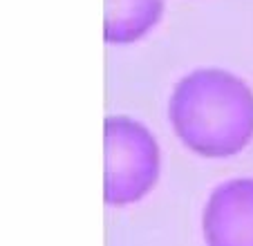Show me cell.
I'll return each instance as SVG.
<instances>
[{
	"label": "cell",
	"instance_id": "cell-4",
	"mask_svg": "<svg viewBox=\"0 0 253 246\" xmlns=\"http://www.w3.org/2000/svg\"><path fill=\"white\" fill-rule=\"evenodd\" d=\"M164 0H105L103 41L130 45L143 38L162 18Z\"/></svg>",
	"mask_w": 253,
	"mask_h": 246
},
{
	"label": "cell",
	"instance_id": "cell-3",
	"mask_svg": "<svg viewBox=\"0 0 253 246\" xmlns=\"http://www.w3.org/2000/svg\"><path fill=\"white\" fill-rule=\"evenodd\" d=\"M206 246H253V177H235L211 190L202 210Z\"/></svg>",
	"mask_w": 253,
	"mask_h": 246
},
{
	"label": "cell",
	"instance_id": "cell-2",
	"mask_svg": "<svg viewBox=\"0 0 253 246\" xmlns=\"http://www.w3.org/2000/svg\"><path fill=\"white\" fill-rule=\"evenodd\" d=\"M162 177V148L153 130L134 117L103 119V202L112 208L148 197Z\"/></svg>",
	"mask_w": 253,
	"mask_h": 246
},
{
	"label": "cell",
	"instance_id": "cell-1",
	"mask_svg": "<svg viewBox=\"0 0 253 246\" xmlns=\"http://www.w3.org/2000/svg\"><path fill=\"white\" fill-rule=\"evenodd\" d=\"M168 121L193 155L231 159L253 141V90L224 67H197L172 87Z\"/></svg>",
	"mask_w": 253,
	"mask_h": 246
}]
</instances>
